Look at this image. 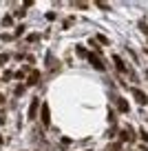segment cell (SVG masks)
I'll list each match as a JSON object with an SVG mask.
<instances>
[{"label":"cell","instance_id":"obj_1","mask_svg":"<svg viewBox=\"0 0 148 151\" xmlns=\"http://www.w3.org/2000/svg\"><path fill=\"white\" fill-rule=\"evenodd\" d=\"M135 138H137V136H135V131L130 127H126V129H122V131H120V140L122 142H135Z\"/></svg>","mask_w":148,"mask_h":151},{"label":"cell","instance_id":"obj_2","mask_svg":"<svg viewBox=\"0 0 148 151\" xmlns=\"http://www.w3.org/2000/svg\"><path fill=\"white\" fill-rule=\"evenodd\" d=\"M40 111H42V124H44V127H49V124H51V113H49V104L42 102V104H40Z\"/></svg>","mask_w":148,"mask_h":151},{"label":"cell","instance_id":"obj_3","mask_svg":"<svg viewBox=\"0 0 148 151\" xmlns=\"http://www.w3.org/2000/svg\"><path fill=\"white\" fill-rule=\"evenodd\" d=\"M130 93H133V98L137 100L139 104H146V102H148V96L144 93L142 89H137V87H133V89H130Z\"/></svg>","mask_w":148,"mask_h":151},{"label":"cell","instance_id":"obj_4","mask_svg":"<svg viewBox=\"0 0 148 151\" xmlns=\"http://www.w3.org/2000/svg\"><path fill=\"white\" fill-rule=\"evenodd\" d=\"M38 109H40V98H33L31 104H29V120H36Z\"/></svg>","mask_w":148,"mask_h":151},{"label":"cell","instance_id":"obj_5","mask_svg":"<svg viewBox=\"0 0 148 151\" xmlns=\"http://www.w3.org/2000/svg\"><path fill=\"white\" fill-rule=\"evenodd\" d=\"M86 58H88V62H91V65H93V67H95V69H97V71H104V69H106V67H104V65H102V60H100V58H97V56H95V53H88V56H86Z\"/></svg>","mask_w":148,"mask_h":151},{"label":"cell","instance_id":"obj_6","mask_svg":"<svg viewBox=\"0 0 148 151\" xmlns=\"http://www.w3.org/2000/svg\"><path fill=\"white\" fill-rule=\"evenodd\" d=\"M46 67H49L51 71L60 69V62H56V56H53V53H46Z\"/></svg>","mask_w":148,"mask_h":151},{"label":"cell","instance_id":"obj_7","mask_svg":"<svg viewBox=\"0 0 148 151\" xmlns=\"http://www.w3.org/2000/svg\"><path fill=\"white\" fill-rule=\"evenodd\" d=\"M115 102H117V111H122V113H128V111H130L128 102H126L124 98H115Z\"/></svg>","mask_w":148,"mask_h":151},{"label":"cell","instance_id":"obj_8","mask_svg":"<svg viewBox=\"0 0 148 151\" xmlns=\"http://www.w3.org/2000/svg\"><path fill=\"white\" fill-rule=\"evenodd\" d=\"M40 82V71H31L27 78V85H38Z\"/></svg>","mask_w":148,"mask_h":151},{"label":"cell","instance_id":"obj_9","mask_svg":"<svg viewBox=\"0 0 148 151\" xmlns=\"http://www.w3.org/2000/svg\"><path fill=\"white\" fill-rule=\"evenodd\" d=\"M113 62L117 65V69H120L122 73H128V67H126L124 62H122V58H120V56H113Z\"/></svg>","mask_w":148,"mask_h":151},{"label":"cell","instance_id":"obj_10","mask_svg":"<svg viewBox=\"0 0 148 151\" xmlns=\"http://www.w3.org/2000/svg\"><path fill=\"white\" fill-rule=\"evenodd\" d=\"M139 29H142V33H144V36L148 38V24L144 22V20H139Z\"/></svg>","mask_w":148,"mask_h":151},{"label":"cell","instance_id":"obj_11","mask_svg":"<svg viewBox=\"0 0 148 151\" xmlns=\"http://www.w3.org/2000/svg\"><path fill=\"white\" fill-rule=\"evenodd\" d=\"M108 122L115 127V122H117V118H115V111H108Z\"/></svg>","mask_w":148,"mask_h":151},{"label":"cell","instance_id":"obj_12","mask_svg":"<svg viewBox=\"0 0 148 151\" xmlns=\"http://www.w3.org/2000/svg\"><path fill=\"white\" fill-rule=\"evenodd\" d=\"M75 51H78V56H82V58H86V56H88V51H86L84 47H78Z\"/></svg>","mask_w":148,"mask_h":151},{"label":"cell","instance_id":"obj_13","mask_svg":"<svg viewBox=\"0 0 148 151\" xmlns=\"http://www.w3.org/2000/svg\"><path fill=\"white\" fill-rule=\"evenodd\" d=\"M97 7L104 9V11H111V5H106V2H97Z\"/></svg>","mask_w":148,"mask_h":151},{"label":"cell","instance_id":"obj_14","mask_svg":"<svg viewBox=\"0 0 148 151\" xmlns=\"http://www.w3.org/2000/svg\"><path fill=\"white\" fill-rule=\"evenodd\" d=\"M139 136H142V140L148 142V131H146V129H139Z\"/></svg>","mask_w":148,"mask_h":151},{"label":"cell","instance_id":"obj_15","mask_svg":"<svg viewBox=\"0 0 148 151\" xmlns=\"http://www.w3.org/2000/svg\"><path fill=\"white\" fill-rule=\"evenodd\" d=\"M29 40H31V42H36V40H40V33H31V36H29Z\"/></svg>","mask_w":148,"mask_h":151},{"label":"cell","instance_id":"obj_16","mask_svg":"<svg viewBox=\"0 0 148 151\" xmlns=\"http://www.w3.org/2000/svg\"><path fill=\"white\" fill-rule=\"evenodd\" d=\"M75 7H78V9H88L86 2H75Z\"/></svg>","mask_w":148,"mask_h":151},{"label":"cell","instance_id":"obj_17","mask_svg":"<svg viewBox=\"0 0 148 151\" xmlns=\"http://www.w3.org/2000/svg\"><path fill=\"white\" fill-rule=\"evenodd\" d=\"M97 40H100L102 45H108V38H106V36H97Z\"/></svg>","mask_w":148,"mask_h":151},{"label":"cell","instance_id":"obj_18","mask_svg":"<svg viewBox=\"0 0 148 151\" xmlns=\"http://www.w3.org/2000/svg\"><path fill=\"white\" fill-rule=\"evenodd\" d=\"M91 47H93V49H95V51H97V53H100V51H102V49H100V47H97V42H95V40H91Z\"/></svg>","mask_w":148,"mask_h":151},{"label":"cell","instance_id":"obj_19","mask_svg":"<svg viewBox=\"0 0 148 151\" xmlns=\"http://www.w3.org/2000/svg\"><path fill=\"white\" fill-rule=\"evenodd\" d=\"M7 60H9V56H7V53H5V56H0V65H5Z\"/></svg>","mask_w":148,"mask_h":151},{"label":"cell","instance_id":"obj_20","mask_svg":"<svg viewBox=\"0 0 148 151\" xmlns=\"http://www.w3.org/2000/svg\"><path fill=\"white\" fill-rule=\"evenodd\" d=\"M2 102H5V96H2V93H0V104H2Z\"/></svg>","mask_w":148,"mask_h":151},{"label":"cell","instance_id":"obj_21","mask_svg":"<svg viewBox=\"0 0 148 151\" xmlns=\"http://www.w3.org/2000/svg\"><path fill=\"white\" fill-rule=\"evenodd\" d=\"M144 53H146V56H148V49H144Z\"/></svg>","mask_w":148,"mask_h":151}]
</instances>
